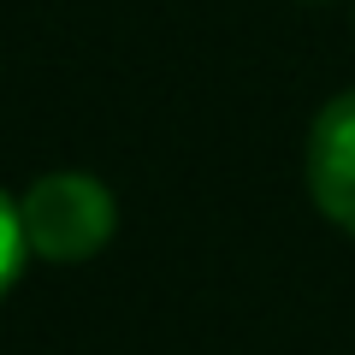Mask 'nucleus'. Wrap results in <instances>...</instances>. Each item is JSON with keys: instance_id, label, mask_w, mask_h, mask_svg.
Returning a JSON list of instances; mask_svg holds the SVG:
<instances>
[{"instance_id": "nucleus-1", "label": "nucleus", "mask_w": 355, "mask_h": 355, "mask_svg": "<svg viewBox=\"0 0 355 355\" xmlns=\"http://www.w3.org/2000/svg\"><path fill=\"white\" fill-rule=\"evenodd\" d=\"M18 214H24V237H30V254L42 261H89L101 254L119 231V207H113V190L89 172H48L36 178L24 196H18Z\"/></svg>"}, {"instance_id": "nucleus-3", "label": "nucleus", "mask_w": 355, "mask_h": 355, "mask_svg": "<svg viewBox=\"0 0 355 355\" xmlns=\"http://www.w3.org/2000/svg\"><path fill=\"white\" fill-rule=\"evenodd\" d=\"M30 261V237H24V214H18V202L6 190H0V302H6V291L18 284V272H24Z\"/></svg>"}, {"instance_id": "nucleus-2", "label": "nucleus", "mask_w": 355, "mask_h": 355, "mask_svg": "<svg viewBox=\"0 0 355 355\" xmlns=\"http://www.w3.org/2000/svg\"><path fill=\"white\" fill-rule=\"evenodd\" d=\"M302 172H308L314 207L355 237V83L314 113L308 148H302Z\"/></svg>"}]
</instances>
